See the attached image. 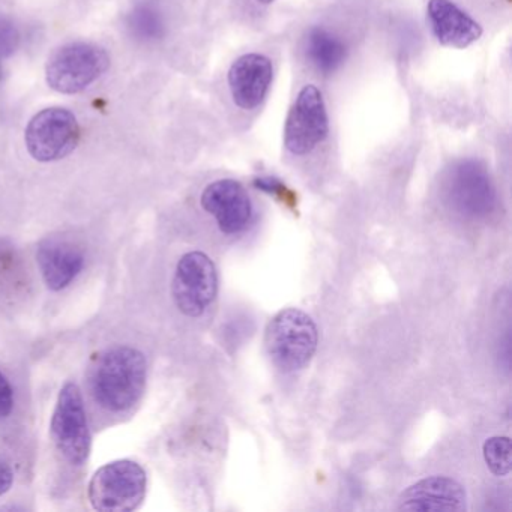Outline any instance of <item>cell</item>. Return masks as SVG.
Returning a JSON list of instances; mask_svg holds the SVG:
<instances>
[{
	"label": "cell",
	"instance_id": "cell-12",
	"mask_svg": "<svg viewBox=\"0 0 512 512\" xmlns=\"http://www.w3.org/2000/svg\"><path fill=\"white\" fill-rule=\"evenodd\" d=\"M400 511H464L466 491L455 479L431 476L410 485L398 497Z\"/></svg>",
	"mask_w": 512,
	"mask_h": 512
},
{
	"label": "cell",
	"instance_id": "cell-14",
	"mask_svg": "<svg viewBox=\"0 0 512 512\" xmlns=\"http://www.w3.org/2000/svg\"><path fill=\"white\" fill-rule=\"evenodd\" d=\"M37 260L44 283L55 292L70 286L79 277L85 265V259L79 248L56 239L40 245Z\"/></svg>",
	"mask_w": 512,
	"mask_h": 512
},
{
	"label": "cell",
	"instance_id": "cell-3",
	"mask_svg": "<svg viewBox=\"0 0 512 512\" xmlns=\"http://www.w3.org/2000/svg\"><path fill=\"white\" fill-rule=\"evenodd\" d=\"M148 490V476L136 461L118 460L104 464L89 482L92 508L103 512L134 511L142 505Z\"/></svg>",
	"mask_w": 512,
	"mask_h": 512
},
{
	"label": "cell",
	"instance_id": "cell-13",
	"mask_svg": "<svg viewBox=\"0 0 512 512\" xmlns=\"http://www.w3.org/2000/svg\"><path fill=\"white\" fill-rule=\"evenodd\" d=\"M431 31L442 46L467 49L482 37V28L452 0H428Z\"/></svg>",
	"mask_w": 512,
	"mask_h": 512
},
{
	"label": "cell",
	"instance_id": "cell-21",
	"mask_svg": "<svg viewBox=\"0 0 512 512\" xmlns=\"http://www.w3.org/2000/svg\"><path fill=\"white\" fill-rule=\"evenodd\" d=\"M257 2L262 5H269L272 4V2H275V0H257Z\"/></svg>",
	"mask_w": 512,
	"mask_h": 512
},
{
	"label": "cell",
	"instance_id": "cell-6",
	"mask_svg": "<svg viewBox=\"0 0 512 512\" xmlns=\"http://www.w3.org/2000/svg\"><path fill=\"white\" fill-rule=\"evenodd\" d=\"M25 140L34 160L40 163L62 160L79 145V122L70 110L52 107L31 119Z\"/></svg>",
	"mask_w": 512,
	"mask_h": 512
},
{
	"label": "cell",
	"instance_id": "cell-5",
	"mask_svg": "<svg viewBox=\"0 0 512 512\" xmlns=\"http://www.w3.org/2000/svg\"><path fill=\"white\" fill-rule=\"evenodd\" d=\"M53 442L65 460L82 466L91 454L92 436L82 392L76 383H65L52 416Z\"/></svg>",
	"mask_w": 512,
	"mask_h": 512
},
{
	"label": "cell",
	"instance_id": "cell-10",
	"mask_svg": "<svg viewBox=\"0 0 512 512\" xmlns=\"http://www.w3.org/2000/svg\"><path fill=\"white\" fill-rule=\"evenodd\" d=\"M203 209L217 220L221 232L238 235L244 232L253 217L250 196L241 182L235 179H220L212 182L203 191Z\"/></svg>",
	"mask_w": 512,
	"mask_h": 512
},
{
	"label": "cell",
	"instance_id": "cell-9",
	"mask_svg": "<svg viewBox=\"0 0 512 512\" xmlns=\"http://www.w3.org/2000/svg\"><path fill=\"white\" fill-rule=\"evenodd\" d=\"M446 197L458 214L473 218L487 215L496 199L487 170L472 160L452 167L446 179Z\"/></svg>",
	"mask_w": 512,
	"mask_h": 512
},
{
	"label": "cell",
	"instance_id": "cell-20",
	"mask_svg": "<svg viewBox=\"0 0 512 512\" xmlns=\"http://www.w3.org/2000/svg\"><path fill=\"white\" fill-rule=\"evenodd\" d=\"M14 475L10 464L0 460V497L7 494L13 487Z\"/></svg>",
	"mask_w": 512,
	"mask_h": 512
},
{
	"label": "cell",
	"instance_id": "cell-11",
	"mask_svg": "<svg viewBox=\"0 0 512 512\" xmlns=\"http://www.w3.org/2000/svg\"><path fill=\"white\" fill-rule=\"evenodd\" d=\"M274 79L271 59L260 53L239 56L227 74L233 103L242 110H254L265 101Z\"/></svg>",
	"mask_w": 512,
	"mask_h": 512
},
{
	"label": "cell",
	"instance_id": "cell-18",
	"mask_svg": "<svg viewBox=\"0 0 512 512\" xmlns=\"http://www.w3.org/2000/svg\"><path fill=\"white\" fill-rule=\"evenodd\" d=\"M17 40H19V35H17L16 28L7 19L0 17V58H5L14 52Z\"/></svg>",
	"mask_w": 512,
	"mask_h": 512
},
{
	"label": "cell",
	"instance_id": "cell-19",
	"mask_svg": "<svg viewBox=\"0 0 512 512\" xmlns=\"http://www.w3.org/2000/svg\"><path fill=\"white\" fill-rule=\"evenodd\" d=\"M14 409L13 386L5 374L0 371V419L8 418Z\"/></svg>",
	"mask_w": 512,
	"mask_h": 512
},
{
	"label": "cell",
	"instance_id": "cell-4",
	"mask_svg": "<svg viewBox=\"0 0 512 512\" xmlns=\"http://www.w3.org/2000/svg\"><path fill=\"white\" fill-rule=\"evenodd\" d=\"M109 65V55L101 47L88 43L68 44L56 50L47 62V83L61 94H79L97 82Z\"/></svg>",
	"mask_w": 512,
	"mask_h": 512
},
{
	"label": "cell",
	"instance_id": "cell-2",
	"mask_svg": "<svg viewBox=\"0 0 512 512\" xmlns=\"http://www.w3.org/2000/svg\"><path fill=\"white\" fill-rule=\"evenodd\" d=\"M317 343L316 323L298 308L281 310L266 326V352L272 364L284 373L302 370L316 353Z\"/></svg>",
	"mask_w": 512,
	"mask_h": 512
},
{
	"label": "cell",
	"instance_id": "cell-17",
	"mask_svg": "<svg viewBox=\"0 0 512 512\" xmlns=\"http://www.w3.org/2000/svg\"><path fill=\"white\" fill-rule=\"evenodd\" d=\"M131 29L134 34L139 35L140 38H157L160 37L161 19L157 11L149 7H139L133 14L130 20Z\"/></svg>",
	"mask_w": 512,
	"mask_h": 512
},
{
	"label": "cell",
	"instance_id": "cell-16",
	"mask_svg": "<svg viewBox=\"0 0 512 512\" xmlns=\"http://www.w3.org/2000/svg\"><path fill=\"white\" fill-rule=\"evenodd\" d=\"M484 460L488 469L496 476H506L511 472V440L509 437H490L484 443Z\"/></svg>",
	"mask_w": 512,
	"mask_h": 512
},
{
	"label": "cell",
	"instance_id": "cell-7",
	"mask_svg": "<svg viewBox=\"0 0 512 512\" xmlns=\"http://www.w3.org/2000/svg\"><path fill=\"white\" fill-rule=\"evenodd\" d=\"M329 134L328 110L322 92L314 85L299 91L284 125V146L290 154L313 152Z\"/></svg>",
	"mask_w": 512,
	"mask_h": 512
},
{
	"label": "cell",
	"instance_id": "cell-15",
	"mask_svg": "<svg viewBox=\"0 0 512 512\" xmlns=\"http://www.w3.org/2000/svg\"><path fill=\"white\" fill-rule=\"evenodd\" d=\"M305 55L319 73L328 76L343 67L347 49L340 38L316 26L308 31L305 38Z\"/></svg>",
	"mask_w": 512,
	"mask_h": 512
},
{
	"label": "cell",
	"instance_id": "cell-8",
	"mask_svg": "<svg viewBox=\"0 0 512 512\" xmlns=\"http://www.w3.org/2000/svg\"><path fill=\"white\" fill-rule=\"evenodd\" d=\"M218 275L214 262L202 251H191L179 260L173 277L176 307L188 317H200L214 302Z\"/></svg>",
	"mask_w": 512,
	"mask_h": 512
},
{
	"label": "cell",
	"instance_id": "cell-1",
	"mask_svg": "<svg viewBox=\"0 0 512 512\" xmlns=\"http://www.w3.org/2000/svg\"><path fill=\"white\" fill-rule=\"evenodd\" d=\"M91 392L107 412L133 409L146 388L148 364L140 350L130 346L113 347L98 356L92 365Z\"/></svg>",
	"mask_w": 512,
	"mask_h": 512
}]
</instances>
